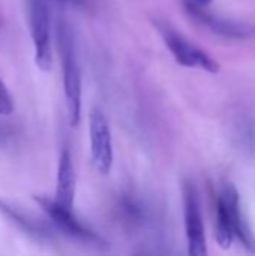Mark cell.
<instances>
[{
  "label": "cell",
  "mask_w": 255,
  "mask_h": 256,
  "mask_svg": "<svg viewBox=\"0 0 255 256\" xmlns=\"http://www.w3.org/2000/svg\"><path fill=\"white\" fill-rule=\"evenodd\" d=\"M57 39L63 66V88L66 96L68 114L71 124L77 126L81 118V69L75 51L74 36L66 21H59Z\"/></svg>",
  "instance_id": "1"
},
{
  "label": "cell",
  "mask_w": 255,
  "mask_h": 256,
  "mask_svg": "<svg viewBox=\"0 0 255 256\" xmlns=\"http://www.w3.org/2000/svg\"><path fill=\"white\" fill-rule=\"evenodd\" d=\"M35 201L41 206V208L50 218V220L57 228V231H60L68 238L93 248H107V242L101 236L84 226L72 214L71 208H65L59 206L54 200H50L47 196H35Z\"/></svg>",
  "instance_id": "2"
},
{
  "label": "cell",
  "mask_w": 255,
  "mask_h": 256,
  "mask_svg": "<svg viewBox=\"0 0 255 256\" xmlns=\"http://www.w3.org/2000/svg\"><path fill=\"white\" fill-rule=\"evenodd\" d=\"M155 26L159 30L165 45L177 60V63L186 68H200L212 74L219 70V64L216 60H213L207 52L191 44L188 39H185L171 26H168L161 20H155Z\"/></svg>",
  "instance_id": "3"
},
{
  "label": "cell",
  "mask_w": 255,
  "mask_h": 256,
  "mask_svg": "<svg viewBox=\"0 0 255 256\" xmlns=\"http://www.w3.org/2000/svg\"><path fill=\"white\" fill-rule=\"evenodd\" d=\"M30 27L35 46V63L41 70H50L53 56L50 40L48 0H30Z\"/></svg>",
  "instance_id": "4"
},
{
  "label": "cell",
  "mask_w": 255,
  "mask_h": 256,
  "mask_svg": "<svg viewBox=\"0 0 255 256\" xmlns=\"http://www.w3.org/2000/svg\"><path fill=\"white\" fill-rule=\"evenodd\" d=\"M212 0H183V6L186 12L200 24L206 26L213 33L222 36V38H233V39H243L249 38L255 32L254 27L236 22L231 20H225L221 16H216L209 10Z\"/></svg>",
  "instance_id": "5"
},
{
  "label": "cell",
  "mask_w": 255,
  "mask_h": 256,
  "mask_svg": "<svg viewBox=\"0 0 255 256\" xmlns=\"http://www.w3.org/2000/svg\"><path fill=\"white\" fill-rule=\"evenodd\" d=\"M89 132L93 166L107 176L113 166V141L107 117L99 108H93L89 116Z\"/></svg>",
  "instance_id": "6"
},
{
  "label": "cell",
  "mask_w": 255,
  "mask_h": 256,
  "mask_svg": "<svg viewBox=\"0 0 255 256\" xmlns=\"http://www.w3.org/2000/svg\"><path fill=\"white\" fill-rule=\"evenodd\" d=\"M183 210H185V230L188 238V252L192 256H203L207 254L204 225L201 219L198 192L192 182L183 184Z\"/></svg>",
  "instance_id": "7"
},
{
  "label": "cell",
  "mask_w": 255,
  "mask_h": 256,
  "mask_svg": "<svg viewBox=\"0 0 255 256\" xmlns=\"http://www.w3.org/2000/svg\"><path fill=\"white\" fill-rule=\"evenodd\" d=\"M219 200L222 201L228 218H230V224L233 228V234L234 237H237V240L248 249L255 252V240L252 237V232L243 218V213L240 210V200H239V194L234 189V186L227 184L222 189V194L219 195Z\"/></svg>",
  "instance_id": "8"
},
{
  "label": "cell",
  "mask_w": 255,
  "mask_h": 256,
  "mask_svg": "<svg viewBox=\"0 0 255 256\" xmlns=\"http://www.w3.org/2000/svg\"><path fill=\"white\" fill-rule=\"evenodd\" d=\"M74 198H75V171H74L71 153L68 148H65L59 159L54 201L65 208H72Z\"/></svg>",
  "instance_id": "9"
},
{
  "label": "cell",
  "mask_w": 255,
  "mask_h": 256,
  "mask_svg": "<svg viewBox=\"0 0 255 256\" xmlns=\"http://www.w3.org/2000/svg\"><path fill=\"white\" fill-rule=\"evenodd\" d=\"M0 213L9 222H12L20 231L27 234L30 238H33L36 242H51L53 240V234L47 230L45 225L36 222L35 219H32L30 216L24 214L21 210H18L17 207L11 206L9 202H6L2 198H0Z\"/></svg>",
  "instance_id": "10"
},
{
  "label": "cell",
  "mask_w": 255,
  "mask_h": 256,
  "mask_svg": "<svg viewBox=\"0 0 255 256\" xmlns=\"http://www.w3.org/2000/svg\"><path fill=\"white\" fill-rule=\"evenodd\" d=\"M233 238H234V234H233L228 213H227L222 201L218 198V202H216V242L221 248L227 249V248H230Z\"/></svg>",
  "instance_id": "11"
},
{
  "label": "cell",
  "mask_w": 255,
  "mask_h": 256,
  "mask_svg": "<svg viewBox=\"0 0 255 256\" xmlns=\"http://www.w3.org/2000/svg\"><path fill=\"white\" fill-rule=\"evenodd\" d=\"M14 111V102L12 98L6 88V86L0 81V114L9 116Z\"/></svg>",
  "instance_id": "12"
},
{
  "label": "cell",
  "mask_w": 255,
  "mask_h": 256,
  "mask_svg": "<svg viewBox=\"0 0 255 256\" xmlns=\"http://www.w3.org/2000/svg\"><path fill=\"white\" fill-rule=\"evenodd\" d=\"M54 2H59L63 4H72V6H81L83 4V0H54Z\"/></svg>",
  "instance_id": "13"
}]
</instances>
